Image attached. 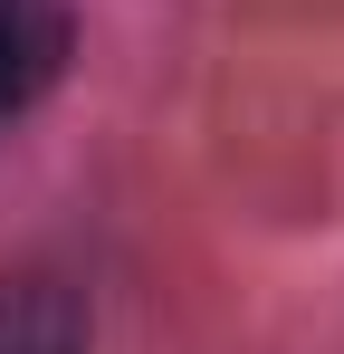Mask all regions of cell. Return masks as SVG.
Segmentation results:
<instances>
[{
	"label": "cell",
	"instance_id": "6da1fadb",
	"mask_svg": "<svg viewBox=\"0 0 344 354\" xmlns=\"http://www.w3.org/2000/svg\"><path fill=\"white\" fill-rule=\"evenodd\" d=\"M0 354H86V306L67 278H0Z\"/></svg>",
	"mask_w": 344,
	"mask_h": 354
},
{
	"label": "cell",
	"instance_id": "7a4b0ae2",
	"mask_svg": "<svg viewBox=\"0 0 344 354\" xmlns=\"http://www.w3.org/2000/svg\"><path fill=\"white\" fill-rule=\"evenodd\" d=\"M67 67V0H0V115Z\"/></svg>",
	"mask_w": 344,
	"mask_h": 354
}]
</instances>
